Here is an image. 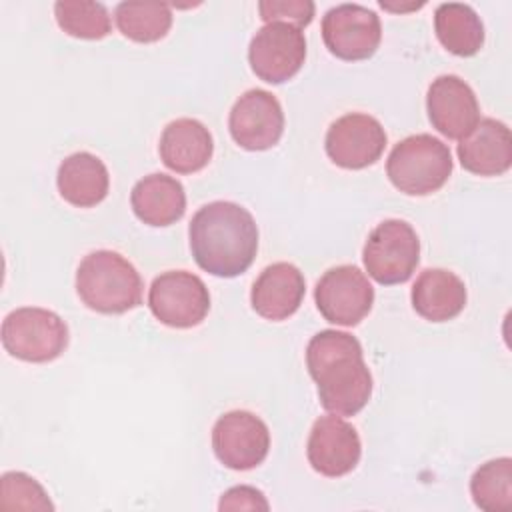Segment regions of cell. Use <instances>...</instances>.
Instances as JSON below:
<instances>
[{
  "label": "cell",
  "instance_id": "ac0fdd59",
  "mask_svg": "<svg viewBox=\"0 0 512 512\" xmlns=\"http://www.w3.org/2000/svg\"><path fill=\"white\" fill-rule=\"evenodd\" d=\"M160 160L176 174H194L208 166L214 154L210 130L196 118L172 120L160 136Z\"/></svg>",
  "mask_w": 512,
  "mask_h": 512
},
{
  "label": "cell",
  "instance_id": "8992f818",
  "mask_svg": "<svg viewBox=\"0 0 512 512\" xmlns=\"http://www.w3.org/2000/svg\"><path fill=\"white\" fill-rule=\"evenodd\" d=\"M362 260L368 276L378 284L406 282L420 262V240L416 230L398 218L380 222L368 236Z\"/></svg>",
  "mask_w": 512,
  "mask_h": 512
},
{
  "label": "cell",
  "instance_id": "6da1fadb",
  "mask_svg": "<svg viewBox=\"0 0 512 512\" xmlns=\"http://www.w3.org/2000/svg\"><path fill=\"white\" fill-rule=\"evenodd\" d=\"M306 366L318 386L324 410L336 416L358 414L372 396V374L364 352L348 332L320 330L306 346Z\"/></svg>",
  "mask_w": 512,
  "mask_h": 512
},
{
  "label": "cell",
  "instance_id": "ba28073f",
  "mask_svg": "<svg viewBox=\"0 0 512 512\" xmlns=\"http://www.w3.org/2000/svg\"><path fill=\"white\" fill-rule=\"evenodd\" d=\"M306 60L304 32L286 22H270L256 30L248 46L252 72L268 82L282 84L298 74Z\"/></svg>",
  "mask_w": 512,
  "mask_h": 512
},
{
  "label": "cell",
  "instance_id": "30bf717a",
  "mask_svg": "<svg viewBox=\"0 0 512 512\" xmlns=\"http://www.w3.org/2000/svg\"><path fill=\"white\" fill-rule=\"evenodd\" d=\"M322 40L340 60H366L382 40L380 16L362 4H338L322 18Z\"/></svg>",
  "mask_w": 512,
  "mask_h": 512
},
{
  "label": "cell",
  "instance_id": "4316f807",
  "mask_svg": "<svg viewBox=\"0 0 512 512\" xmlns=\"http://www.w3.org/2000/svg\"><path fill=\"white\" fill-rule=\"evenodd\" d=\"M314 10H316V6L310 0H262V2H258L260 18L266 24L286 22L300 30L312 22Z\"/></svg>",
  "mask_w": 512,
  "mask_h": 512
},
{
  "label": "cell",
  "instance_id": "7a4b0ae2",
  "mask_svg": "<svg viewBox=\"0 0 512 512\" xmlns=\"http://www.w3.org/2000/svg\"><path fill=\"white\" fill-rule=\"evenodd\" d=\"M188 238L196 264L220 278L244 274L258 252V226L252 214L228 200L204 204L190 220Z\"/></svg>",
  "mask_w": 512,
  "mask_h": 512
},
{
  "label": "cell",
  "instance_id": "484cf974",
  "mask_svg": "<svg viewBox=\"0 0 512 512\" xmlns=\"http://www.w3.org/2000/svg\"><path fill=\"white\" fill-rule=\"evenodd\" d=\"M2 510H54L42 484L24 472H6L0 478Z\"/></svg>",
  "mask_w": 512,
  "mask_h": 512
},
{
  "label": "cell",
  "instance_id": "9c48e42d",
  "mask_svg": "<svg viewBox=\"0 0 512 512\" xmlns=\"http://www.w3.org/2000/svg\"><path fill=\"white\" fill-rule=\"evenodd\" d=\"M314 300L324 320L356 326L372 310L374 288L360 268L342 264L322 274L314 288Z\"/></svg>",
  "mask_w": 512,
  "mask_h": 512
},
{
  "label": "cell",
  "instance_id": "ffe728a7",
  "mask_svg": "<svg viewBox=\"0 0 512 512\" xmlns=\"http://www.w3.org/2000/svg\"><path fill=\"white\" fill-rule=\"evenodd\" d=\"M412 306L428 322H448L466 306V286L450 270L426 268L412 286Z\"/></svg>",
  "mask_w": 512,
  "mask_h": 512
},
{
  "label": "cell",
  "instance_id": "d6986e66",
  "mask_svg": "<svg viewBox=\"0 0 512 512\" xmlns=\"http://www.w3.org/2000/svg\"><path fill=\"white\" fill-rule=\"evenodd\" d=\"M130 206L140 222L148 226H170L186 212V192L180 180L156 172L134 184Z\"/></svg>",
  "mask_w": 512,
  "mask_h": 512
},
{
  "label": "cell",
  "instance_id": "52a82bcc",
  "mask_svg": "<svg viewBox=\"0 0 512 512\" xmlns=\"http://www.w3.org/2000/svg\"><path fill=\"white\" fill-rule=\"evenodd\" d=\"M148 306L162 324L192 328L208 316L210 294L200 276L186 270H168L152 280Z\"/></svg>",
  "mask_w": 512,
  "mask_h": 512
},
{
  "label": "cell",
  "instance_id": "5b68a950",
  "mask_svg": "<svg viewBox=\"0 0 512 512\" xmlns=\"http://www.w3.org/2000/svg\"><path fill=\"white\" fill-rule=\"evenodd\" d=\"M0 336L10 356L32 364L52 362L68 346L66 322L56 312L38 306H24L6 314Z\"/></svg>",
  "mask_w": 512,
  "mask_h": 512
},
{
  "label": "cell",
  "instance_id": "277c9868",
  "mask_svg": "<svg viewBox=\"0 0 512 512\" xmlns=\"http://www.w3.org/2000/svg\"><path fill=\"white\" fill-rule=\"evenodd\" d=\"M452 168L450 148L432 134H414L400 140L386 160L392 186L408 196L438 192L448 182Z\"/></svg>",
  "mask_w": 512,
  "mask_h": 512
},
{
  "label": "cell",
  "instance_id": "7c38bea8",
  "mask_svg": "<svg viewBox=\"0 0 512 512\" xmlns=\"http://www.w3.org/2000/svg\"><path fill=\"white\" fill-rule=\"evenodd\" d=\"M228 128L240 148L252 152L268 150L278 144L284 132L282 106L268 90H246L230 110Z\"/></svg>",
  "mask_w": 512,
  "mask_h": 512
},
{
  "label": "cell",
  "instance_id": "cb8c5ba5",
  "mask_svg": "<svg viewBox=\"0 0 512 512\" xmlns=\"http://www.w3.org/2000/svg\"><path fill=\"white\" fill-rule=\"evenodd\" d=\"M474 504L486 512L512 510V460L508 456L484 462L470 480Z\"/></svg>",
  "mask_w": 512,
  "mask_h": 512
},
{
  "label": "cell",
  "instance_id": "44dd1931",
  "mask_svg": "<svg viewBox=\"0 0 512 512\" xmlns=\"http://www.w3.org/2000/svg\"><path fill=\"white\" fill-rule=\"evenodd\" d=\"M60 196L76 208H92L108 196L110 174L104 162L90 152H74L56 172Z\"/></svg>",
  "mask_w": 512,
  "mask_h": 512
},
{
  "label": "cell",
  "instance_id": "83f0119b",
  "mask_svg": "<svg viewBox=\"0 0 512 512\" xmlns=\"http://www.w3.org/2000/svg\"><path fill=\"white\" fill-rule=\"evenodd\" d=\"M270 504L254 486H234L218 502V510H268Z\"/></svg>",
  "mask_w": 512,
  "mask_h": 512
},
{
  "label": "cell",
  "instance_id": "9a60e30c",
  "mask_svg": "<svg viewBox=\"0 0 512 512\" xmlns=\"http://www.w3.org/2000/svg\"><path fill=\"white\" fill-rule=\"evenodd\" d=\"M426 110L432 126L450 140L464 138L480 120L474 90L456 74H442L428 86Z\"/></svg>",
  "mask_w": 512,
  "mask_h": 512
},
{
  "label": "cell",
  "instance_id": "5bb4252c",
  "mask_svg": "<svg viewBox=\"0 0 512 512\" xmlns=\"http://www.w3.org/2000/svg\"><path fill=\"white\" fill-rule=\"evenodd\" d=\"M306 456L310 466L328 478L350 474L362 456L356 428L336 414L320 416L310 430Z\"/></svg>",
  "mask_w": 512,
  "mask_h": 512
},
{
  "label": "cell",
  "instance_id": "3957f363",
  "mask_svg": "<svg viewBox=\"0 0 512 512\" xmlns=\"http://www.w3.org/2000/svg\"><path fill=\"white\" fill-rule=\"evenodd\" d=\"M142 278L132 262L114 250L86 254L76 270L80 300L100 314H124L142 304Z\"/></svg>",
  "mask_w": 512,
  "mask_h": 512
},
{
  "label": "cell",
  "instance_id": "4fadbf2b",
  "mask_svg": "<svg viewBox=\"0 0 512 512\" xmlns=\"http://www.w3.org/2000/svg\"><path fill=\"white\" fill-rule=\"evenodd\" d=\"M324 148L336 166L362 170L382 156L386 148V132L374 116L350 112L330 124Z\"/></svg>",
  "mask_w": 512,
  "mask_h": 512
},
{
  "label": "cell",
  "instance_id": "7402d4cb",
  "mask_svg": "<svg viewBox=\"0 0 512 512\" xmlns=\"http://www.w3.org/2000/svg\"><path fill=\"white\" fill-rule=\"evenodd\" d=\"M434 32L438 42L452 54L468 58L484 46V24L472 6L444 2L434 12Z\"/></svg>",
  "mask_w": 512,
  "mask_h": 512
},
{
  "label": "cell",
  "instance_id": "8fae6325",
  "mask_svg": "<svg viewBox=\"0 0 512 512\" xmlns=\"http://www.w3.org/2000/svg\"><path fill=\"white\" fill-rule=\"evenodd\" d=\"M216 458L230 470H252L270 450V432L264 420L248 410L222 414L212 428Z\"/></svg>",
  "mask_w": 512,
  "mask_h": 512
},
{
  "label": "cell",
  "instance_id": "e0dca14e",
  "mask_svg": "<svg viewBox=\"0 0 512 512\" xmlns=\"http://www.w3.org/2000/svg\"><path fill=\"white\" fill-rule=\"evenodd\" d=\"M306 282L302 272L290 262H274L266 266L252 284L250 304L254 312L266 320H286L302 304Z\"/></svg>",
  "mask_w": 512,
  "mask_h": 512
},
{
  "label": "cell",
  "instance_id": "2e32d148",
  "mask_svg": "<svg viewBox=\"0 0 512 512\" xmlns=\"http://www.w3.org/2000/svg\"><path fill=\"white\" fill-rule=\"evenodd\" d=\"M458 160L464 170L476 176H500L512 166L510 128L496 118H482L460 138Z\"/></svg>",
  "mask_w": 512,
  "mask_h": 512
},
{
  "label": "cell",
  "instance_id": "603a6c76",
  "mask_svg": "<svg viewBox=\"0 0 512 512\" xmlns=\"http://www.w3.org/2000/svg\"><path fill=\"white\" fill-rule=\"evenodd\" d=\"M118 30L140 44L162 40L172 26L170 6L164 2L128 0L120 2L114 10Z\"/></svg>",
  "mask_w": 512,
  "mask_h": 512
},
{
  "label": "cell",
  "instance_id": "d4e9b609",
  "mask_svg": "<svg viewBox=\"0 0 512 512\" xmlns=\"http://www.w3.org/2000/svg\"><path fill=\"white\" fill-rule=\"evenodd\" d=\"M54 16L66 34L82 40H100L112 30L108 10L100 2L60 0L54 4Z\"/></svg>",
  "mask_w": 512,
  "mask_h": 512
}]
</instances>
